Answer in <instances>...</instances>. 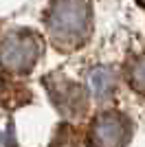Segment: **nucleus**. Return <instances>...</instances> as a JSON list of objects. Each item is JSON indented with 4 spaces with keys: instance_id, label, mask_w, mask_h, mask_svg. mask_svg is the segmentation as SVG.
<instances>
[{
    "instance_id": "1",
    "label": "nucleus",
    "mask_w": 145,
    "mask_h": 147,
    "mask_svg": "<svg viewBox=\"0 0 145 147\" xmlns=\"http://www.w3.org/2000/svg\"><path fill=\"white\" fill-rule=\"evenodd\" d=\"M88 29V7L84 0H57L48 16V31L57 42L81 40Z\"/></svg>"
},
{
    "instance_id": "5",
    "label": "nucleus",
    "mask_w": 145,
    "mask_h": 147,
    "mask_svg": "<svg viewBox=\"0 0 145 147\" xmlns=\"http://www.w3.org/2000/svg\"><path fill=\"white\" fill-rule=\"evenodd\" d=\"M130 77H132V86L139 88V90L143 92L145 90V59H139L136 64H134Z\"/></svg>"
},
{
    "instance_id": "6",
    "label": "nucleus",
    "mask_w": 145,
    "mask_h": 147,
    "mask_svg": "<svg viewBox=\"0 0 145 147\" xmlns=\"http://www.w3.org/2000/svg\"><path fill=\"white\" fill-rule=\"evenodd\" d=\"M13 143V136H11V127L2 129L0 127V147H9Z\"/></svg>"
},
{
    "instance_id": "7",
    "label": "nucleus",
    "mask_w": 145,
    "mask_h": 147,
    "mask_svg": "<svg viewBox=\"0 0 145 147\" xmlns=\"http://www.w3.org/2000/svg\"><path fill=\"white\" fill-rule=\"evenodd\" d=\"M0 88H2V81H0Z\"/></svg>"
},
{
    "instance_id": "4",
    "label": "nucleus",
    "mask_w": 145,
    "mask_h": 147,
    "mask_svg": "<svg viewBox=\"0 0 145 147\" xmlns=\"http://www.w3.org/2000/svg\"><path fill=\"white\" fill-rule=\"evenodd\" d=\"M88 81H90V90H92V94H95L97 99L108 97L110 90L115 88L112 75H110V70H106V68H95L90 73V77H88Z\"/></svg>"
},
{
    "instance_id": "2",
    "label": "nucleus",
    "mask_w": 145,
    "mask_h": 147,
    "mask_svg": "<svg viewBox=\"0 0 145 147\" xmlns=\"http://www.w3.org/2000/svg\"><path fill=\"white\" fill-rule=\"evenodd\" d=\"M42 53L40 40L31 31H13L0 44V66L11 73H29Z\"/></svg>"
},
{
    "instance_id": "3",
    "label": "nucleus",
    "mask_w": 145,
    "mask_h": 147,
    "mask_svg": "<svg viewBox=\"0 0 145 147\" xmlns=\"http://www.w3.org/2000/svg\"><path fill=\"white\" fill-rule=\"evenodd\" d=\"M123 138H125V127L115 117L99 119L92 129V141L97 147H121Z\"/></svg>"
}]
</instances>
